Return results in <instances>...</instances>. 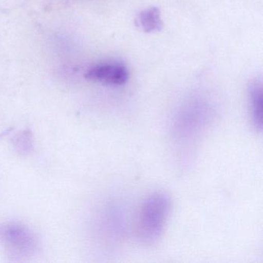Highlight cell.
Returning <instances> with one entry per match:
<instances>
[{"mask_svg": "<svg viewBox=\"0 0 263 263\" xmlns=\"http://www.w3.org/2000/svg\"><path fill=\"white\" fill-rule=\"evenodd\" d=\"M249 98L252 122L257 130H262V90L260 83L253 82L249 87Z\"/></svg>", "mask_w": 263, "mask_h": 263, "instance_id": "obj_3", "label": "cell"}, {"mask_svg": "<svg viewBox=\"0 0 263 263\" xmlns=\"http://www.w3.org/2000/svg\"><path fill=\"white\" fill-rule=\"evenodd\" d=\"M171 211V199L164 192L152 194L144 201L140 213L138 235L142 244H157L164 232Z\"/></svg>", "mask_w": 263, "mask_h": 263, "instance_id": "obj_1", "label": "cell"}, {"mask_svg": "<svg viewBox=\"0 0 263 263\" xmlns=\"http://www.w3.org/2000/svg\"><path fill=\"white\" fill-rule=\"evenodd\" d=\"M138 25L144 33L159 32L163 28L161 11L157 7H151L143 10L138 16Z\"/></svg>", "mask_w": 263, "mask_h": 263, "instance_id": "obj_4", "label": "cell"}, {"mask_svg": "<svg viewBox=\"0 0 263 263\" xmlns=\"http://www.w3.org/2000/svg\"><path fill=\"white\" fill-rule=\"evenodd\" d=\"M86 79L107 86H122L128 81L127 67L122 64H101L85 73Z\"/></svg>", "mask_w": 263, "mask_h": 263, "instance_id": "obj_2", "label": "cell"}]
</instances>
